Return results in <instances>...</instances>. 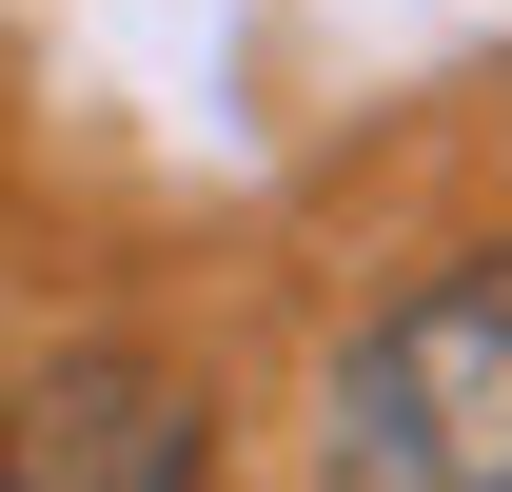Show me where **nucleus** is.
I'll use <instances>...</instances> for the list:
<instances>
[{
  "label": "nucleus",
  "instance_id": "f257e3e1",
  "mask_svg": "<svg viewBox=\"0 0 512 492\" xmlns=\"http://www.w3.org/2000/svg\"><path fill=\"white\" fill-rule=\"evenodd\" d=\"M335 492H512V256H453L335 355Z\"/></svg>",
  "mask_w": 512,
  "mask_h": 492
},
{
  "label": "nucleus",
  "instance_id": "f03ea898",
  "mask_svg": "<svg viewBox=\"0 0 512 492\" xmlns=\"http://www.w3.org/2000/svg\"><path fill=\"white\" fill-rule=\"evenodd\" d=\"M0 492H197V414H178L138 355H79V374H40V394H20Z\"/></svg>",
  "mask_w": 512,
  "mask_h": 492
}]
</instances>
